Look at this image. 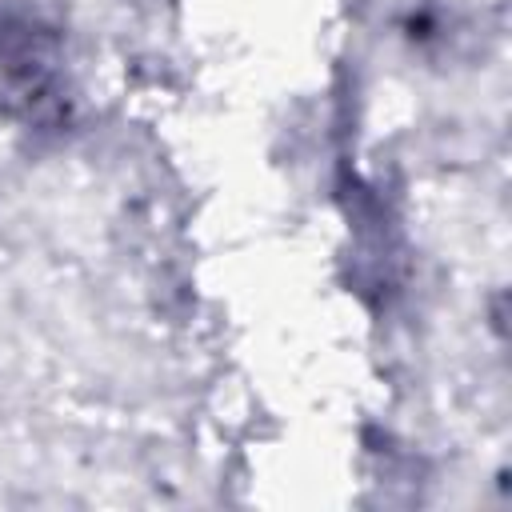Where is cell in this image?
<instances>
[{"label": "cell", "instance_id": "6da1fadb", "mask_svg": "<svg viewBox=\"0 0 512 512\" xmlns=\"http://www.w3.org/2000/svg\"><path fill=\"white\" fill-rule=\"evenodd\" d=\"M32 32H36L32 24L12 28L8 20H0V100L4 104L20 100V104L32 108V100H44V92H48L52 64H32L28 68V60L48 56Z\"/></svg>", "mask_w": 512, "mask_h": 512}]
</instances>
